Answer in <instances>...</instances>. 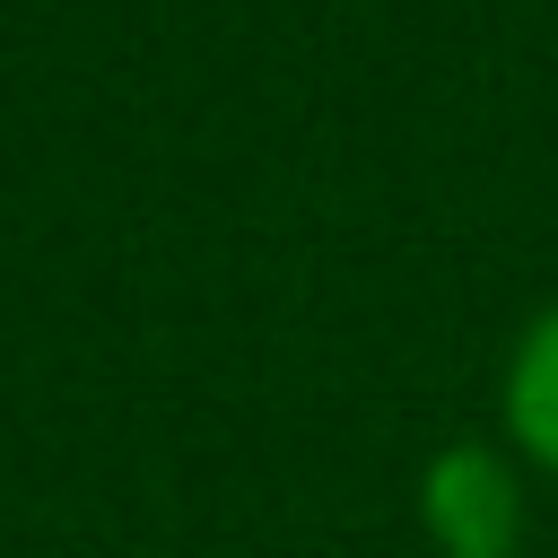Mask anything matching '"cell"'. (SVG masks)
<instances>
[{"instance_id": "1", "label": "cell", "mask_w": 558, "mask_h": 558, "mask_svg": "<svg viewBox=\"0 0 558 558\" xmlns=\"http://www.w3.org/2000/svg\"><path fill=\"white\" fill-rule=\"evenodd\" d=\"M418 523L436 541V558H523V471L506 445L453 436L445 453H427L418 471Z\"/></svg>"}, {"instance_id": "2", "label": "cell", "mask_w": 558, "mask_h": 558, "mask_svg": "<svg viewBox=\"0 0 558 558\" xmlns=\"http://www.w3.org/2000/svg\"><path fill=\"white\" fill-rule=\"evenodd\" d=\"M497 418H506V445L558 480V305H541L514 349H506V384H497Z\"/></svg>"}]
</instances>
